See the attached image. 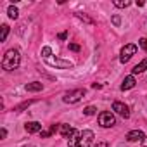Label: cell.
I'll use <instances>...</instances> for the list:
<instances>
[{"mask_svg": "<svg viewBox=\"0 0 147 147\" xmlns=\"http://www.w3.org/2000/svg\"><path fill=\"white\" fill-rule=\"evenodd\" d=\"M19 62H21L19 50H18V49H11V50L5 52V55H4V59H2V67H4L5 71H14V69H18Z\"/></svg>", "mask_w": 147, "mask_h": 147, "instance_id": "1", "label": "cell"}, {"mask_svg": "<svg viewBox=\"0 0 147 147\" xmlns=\"http://www.w3.org/2000/svg\"><path fill=\"white\" fill-rule=\"evenodd\" d=\"M113 111L114 113H118L121 118H130V107L126 106V104H123V102H119V100H116V102H113Z\"/></svg>", "mask_w": 147, "mask_h": 147, "instance_id": "7", "label": "cell"}, {"mask_svg": "<svg viewBox=\"0 0 147 147\" xmlns=\"http://www.w3.org/2000/svg\"><path fill=\"white\" fill-rule=\"evenodd\" d=\"M95 113H97V107H94V106H88V107L83 109V114L85 116H94Z\"/></svg>", "mask_w": 147, "mask_h": 147, "instance_id": "17", "label": "cell"}, {"mask_svg": "<svg viewBox=\"0 0 147 147\" xmlns=\"http://www.w3.org/2000/svg\"><path fill=\"white\" fill-rule=\"evenodd\" d=\"M76 18H78V19H82V21H85V23H88V24H92V23H94V21H92L87 14H83V12H76Z\"/></svg>", "mask_w": 147, "mask_h": 147, "instance_id": "18", "label": "cell"}, {"mask_svg": "<svg viewBox=\"0 0 147 147\" xmlns=\"http://www.w3.org/2000/svg\"><path fill=\"white\" fill-rule=\"evenodd\" d=\"M135 83H137V80H135V76H133V75L125 76V80H123V83H121V90H130V88H133V87H135Z\"/></svg>", "mask_w": 147, "mask_h": 147, "instance_id": "11", "label": "cell"}, {"mask_svg": "<svg viewBox=\"0 0 147 147\" xmlns=\"http://www.w3.org/2000/svg\"><path fill=\"white\" fill-rule=\"evenodd\" d=\"M144 138H145V133L142 130H131V131L126 133V140L128 142H138V140L142 142Z\"/></svg>", "mask_w": 147, "mask_h": 147, "instance_id": "8", "label": "cell"}, {"mask_svg": "<svg viewBox=\"0 0 147 147\" xmlns=\"http://www.w3.org/2000/svg\"><path fill=\"white\" fill-rule=\"evenodd\" d=\"M75 131H76V130L73 128V126H69V125H61V128H59V133H61L64 138H67V140L75 135Z\"/></svg>", "mask_w": 147, "mask_h": 147, "instance_id": "10", "label": "cell"}, {"mask_svg": "<svg viewBox=\"0 0 147 147\" xmlns=\"http://www.w3.org/2000/svg\"><path fill=\"white\" fill-rule=\"evenodd\" d=\"M99 125H100L102 128H111V126H114V125H116V118H114V114L109 113V111L100 113V114H99Z\"/></svg>", "mask_w": 147, "mask_h": 147, "instance_id": "4", "label": "cell"}, {"mask_svg": "<svg viewBox=\"0 0 147 147\" xmlns=\"http://www.w3.org/2000/svg\"><path fill=\"white\" fill-rule=\"evenodd\" d=\"M138 45H140L144 50H147V38H140V40H138Z\"/></svg>", "mask_w": 147, "mask_h": 147, "instance_id": "20", "label": "cell"}, {"mask_svg": "<svg viewBox=\"0 0 147 147\" xmlns=\"http://www.w3.org/2000/svg\"><path fill=\"white\" fill-rule=\"evenodd\" d=\"M24 128H26L28 133H40L42 131V123H38V121H28L24 125Z\"/></svg>", "mask_w": 147, "mask_h": 147, "instance_id": "9", "label": "cell"}, {"mask_svg": "<svg viewBox=\"0 0 147 147\" xmlns=\"http://www.w3.org/2000/svg\"><path fill=\"white\" fill-rule=\"evenodd\" d=\"M145 69H147V59H142L131 71H133V75H140V73H144Z\"/></svg>", "mask_w": 147, "mask_h": 147, "instance_id": "13", "label": "cell"}, {"mask_svg": "<svg viewBox=\"0 0 147 147\" xmlns=\"http://www.w3.org/2000/svg\"><path fill=\"white\" fill-rule=\"evenodd\" d=\"M67 47H69V50H73V52H80V45H76V43H69Z\"/></svg>", "mask_w": 147, "mask_h": 147, "instance_id": "21", "label": "cell"}, {"mask_svg": "<svg viewBox=\"0 0 147 147\" xmlns=\"http://www.w3.org/2000/svg\"><path fill=\"white\" fill-rule=\"evenodd\" d=\"M66 38H67V33H66V31L59 33V40H66Z\"/></svg>", "mask_w": 147, "mask_h": 147, "instance_id": "24", "label": "cell"}, {"mask_svg": "<svg viewBox=\"0 0 147 147\" xmlns=\"http://www.w3.org/2000/svg\"><path fill=\"white\" fill-rule=\"evenodd\" d=\"M40 135H42V138H47V137H50V131H40Z\"/></svg>", "mask_w": 147, "mask_h": 147, "instance_id": "26", "label": "cell"}, {"mask_svg": "<svg viewBox=\"0 0 147 147\" xmlns=\"http://www.w3.org/2000/svg\"><path fill=\"white\" fill-rule=\"evenodd\" d=\"M83 95H85V90H82V88H78V90H71V92H66V94H64L62 100H64L66 104H76V102L82 100Z\"/></svg>", "mask_w": 147, "mask_h": 147, "instance_id": "3", "label": "cell"}, {"mask_svg": "<svg viewBox=\"0 0 147 147\" xmlns=\"http://www.w3.org/2000/svg\"><path fill=\"white\" fill-rule=\"evenodd\" d=\"M142 145H144V147H147V137H145V138L142 140Z\"/></svg>", "mask_w": 147, "mask_h": 147, "instance_id": "27", "label": "cell"}, {"mask_svg": "<svg viewBox=\"0 0 147 147\" xmlns=\"http://www.w3.org/2000/svg\"><path fill=\"white\" fill-rule=\"evenodd\" d=\"M24 88H26L28 92H40V90H43V83H40V82H31V83H28Z\"/></svg>", "mask_w": 147, "mask_h": 147, "instance_id": "12", "label": "cell"}, {"mask_svg": "<svg viewBox=\"0 0 147 147\" xmlns=\"http://www.w3.org/2000/svg\"><path fill=\"white\" fill-rule=\"evenodd\" d=\"M113 24L114 26H119L121 24V18L119 16H113Z\"/></svg>", "mask_w": 147, "mask_h": 147, "instance_id": "22", "label": "cell"}, {"mask_svg": "<svg viewBox=\"0 0 147 147\" xmlns=\"http://www.w3.org/2000/svg\"><path fill=\"white\" fill-rule=\"evenodd\" d=\"M7 35H9V26H7V24H2V35H0V42H5V40H7Z\"/></svg>", "mask_w": 147, "mask_h": 147, "instance_id": "16", "label": "cell"}, {"mask_svg": "<svg viewBox=\"0 0 147 147\" xmlns=\"http://www.w3.org/2000/svg\"><path fill=\"white\" fill-rule=\"evenodd\" d=\"M45 62L52 67H57V69H71L73 67V62L59 59V57H49V59H45Z\"/></svg>", "mask_w": 147, "mask_h": 147, "instance_id": "6", "label": "cell"}, {"mask_svg": "<svg viewBox=\"0 0 147 147\" xmlns=\"http://www.w3.org/2000/svg\"><path fill=\"white\" fill-rule=\"evenodd\" d=\"M7 14H9V18H11V19H18V16H19V11H18V7L11 5V7H9V11H7Z\"/></svg>", "mask_w": 147, "mask_h": 147, "instance_id": "15", "label": "cell"}, {"mask_svg": "<svg viewBox=\"0 0 147 147\" xmlns=\"http://www.w3.org/2000/svg\"><path fill=\"white\" fill-rule=\"evenodd\" d=\"M92 140H94V131L92 130H83L80 138L75 144H69V147H90Z\"/></svg>", "mask_w": 147, "mask_h": 147, "instance_id": "2", "label": "cell"}, {"mask_svg": "<svg viewBox=\"0 0 147 147\" xmlns=\"http://www.w3.org/2000/svg\"><path fill=\"white\" fill-rule=\"evenodd\" d=\"M0 137H2V138H5V137H7V130H5V128L0 130Z\"/></svg>", "mask_w": 147, "mask_h": 147, "instance_id": "25", "label": "cell"}, {"mask_svg": "<svg viewBox=\"0 0 147 147\" xmlns=\"http://www.w3.org/2000/svg\"><path fill=\"white\" fill-rule=\"evenodd\" d=\"M42 57H43V59L52 57V49H50V47H43V49H42Z\"/></svg>", "mask_w": 147, "mask_h": 147, "instance_id": "19", "label": "cell"}, {"mask_svg": "<svg viewBox=\"0 0 147 147\" xmlns=\"http://www.w3.org/2000/svg\"><path fill=\"white\" fill-rule=\"evenodd\" d=\"M94 147H109V144H107V142H97Z\"/></svg>", "mask_w": 147, "mask_h": 147, "instance_id": "23", "label": "cell"}, {"mask_svg": "<svg viewBox=\"0 0 147 147\" xmlns=\"http://www.w3.org/2000/svg\"><path fill=\"white\" fill-rule=\"evenodd\" d=\"M135 52H137V45L135 43H128V45H125L123 49H121V54H119V61L125 64V62H128L133 55H135Z\"/></svg>", "mask_w": 147, "mask_h": 147, "instance_id": "5", "label": "cell"}, {"mask_svg": "<svg viewBox=\"0 0 147 147\" xmlns=\"http://www.w3.org/2000/svg\"><path fill=\"white\" fill-rule=\"evenodd\" d=\"M114 7H118V9H126V7H130V0H125V2H123V0H114Z\"/></svg>", "mask_w": 147, "mask_h": 147, "instance_id": "14", "label": "cell"}]
</instances>
